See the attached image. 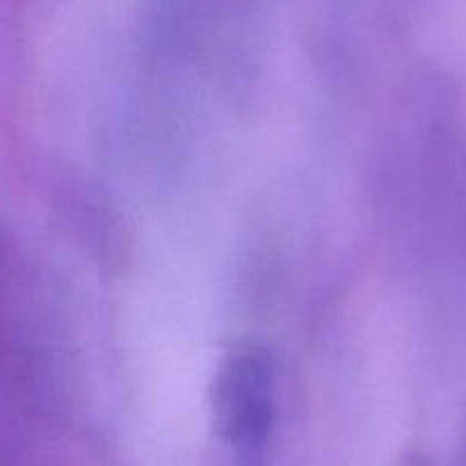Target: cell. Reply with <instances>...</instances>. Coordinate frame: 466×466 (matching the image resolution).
I'll return each instance as SVG.
<instances>
[{
    "label": "cell",
    "mask_w": 466,
    "mask_h": 466,
    "mask_svg": "<svg viewBox=\"0 0 466 466\" xmlns=\"http://www.w3.org/2000/svg\"><path fill=\"white\" fill-rule=\"evenodd\" d=\"M258 366L252 360L233 364L224 380L219 398V416L224 432L236 448L238 466H257L258 452L270 428V389L266 380H257Z\"/></svg>",
    "instance_id": "1"
}]
</instances>
